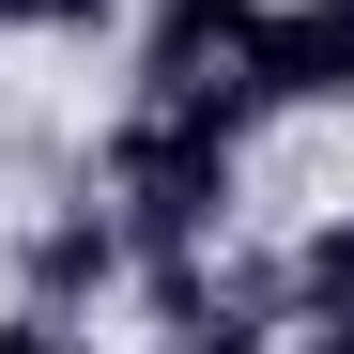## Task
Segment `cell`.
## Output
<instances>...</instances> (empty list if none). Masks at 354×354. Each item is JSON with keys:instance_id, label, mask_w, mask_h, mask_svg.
I'll use <instances>...</instances> for the list:
<instances>
[{"instance_id": "obj_5", "label": "cell", "mask_w": 354, "mask_h": 354, "mask_svg": "<svg viewBox=\"0 0 354 354\" xmlns=\"http://www.w3.org/2000/svg\"><path fill=\"white\" fill-rule=\"evenodd\" d=\"M0 354H93L77 308H31V292H0Z\"/></svg>"}, {"instance_id": "obj_1", "label": "cell", "mask_w": 354, "mask_h": 354, "mask_svg": "<svg viewBox=\"0 0 354 354\" xmlns=\"http://www.w3.org/2000/svg\"><path fill=\"white\" fill-rule=\"evenodd\" d=\"M247 154H262V108L216 77L185 93H124L93 139V201L124 216V262H185V247H231V216H247Z\"/></svg>"}, {"instance_id": "obj_4", "label": "cell", "mask_w": 354, "mask_h": 354, "mask_svg": "<svg viewBox=\"0 0 354 354\" xmlns=\"http://www.w3.org/2000/svg\"><path fill=\"white\" fill-rule=\"evenodd\" d=\"M16 46H124V0H16Z\"/></svg>"}, {"instance_id": "obj_3", "label": "cell", "mask_w": 354, "mask_h": 354, "mask_svg": "<svg viewBox=\"0 0 354 354\" xmlns=\"http://www.w3.org/2000/svg\"><path fill=\"white\" fill-rule=\"evenodd\" d=\"M0 292H31V308H108L124 292V216H108L93 185H62V201H31L16 216V247H0Z\"/></svg>"}, {"instance_id": "obj_6", "label": "cell", "mask_w": 354, "mask_h": 354, "mask_svg": "<svg viewBox=\"0 0 354 354\" xmlns=\"http://www.w3.org/2000/svg\"><path fill=\"white\" fill-rule=\"evenodd\" d=\"M0 62H16V0H0Z\"/></svg>"}, {"instance_id": "obj_2", "label": "cell", "mask_w": 354, "mask_h": 354, "mask_svg": "<svg viewBox=\"0 0 354 354\" xmlns=\"http://www.w3.org/2000/svg\"><path fill=\"white\" fill-rule=\"evenodd\" d=\"M231 93H247L262 124L354 108V0H247V31H231Z\"/></svg>"}]
</instances>
